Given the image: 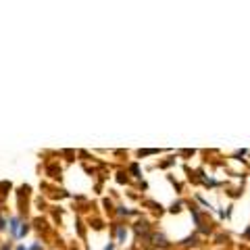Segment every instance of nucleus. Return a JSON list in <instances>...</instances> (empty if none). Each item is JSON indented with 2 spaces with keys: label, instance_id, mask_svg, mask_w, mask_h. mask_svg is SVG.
I'll list each match as a JSON object with an SVG mask.
<instances>
[{
  "label": "nucleus",
  "instance_id": "2",
  "mask_svg": "<svg viewBox=\"0 0 250 250\" xmlns=\"http://www.w3.org/2000/svg\"><path fill=\"white\" fill-rule=\"evenodd\" d=\"M136 231H138V233H146V231H148V223H146V221H140V223L136 225Z\"/></svg>",
  "mask_w": 250,
  "mask_h": 250
},
{
  "label": "nucleus",
  "instance_id": "1",
  "mask_svg": "<svg viewBox=\"0 0 250 250\" xmlns=\"http://www.w3.org/2000/svg\"><path fill=\"white\" fill-rule=\"evenodd\" d=\"M152 244L154 246H167V240H165V236H152Z\"/></svg>",
  "mask_w": 250,
  "mask_h": 250
},
{
  "label": "nucleus",
  "instance_id": "3",
  "mask_svg": "<svg viewBox=\"0 0 250 250\" xmlns=\"http://www.w3.org/2000/svg\"><path fill=\"white\" fill-rule=\"evenodd\" d=\"M246 238H248V240H250V228H248V229H246Z\"/></svg>",
  "mask_w": 250,
  "mask_h": 250
}]
</instances>
